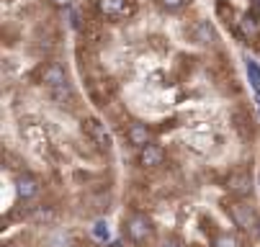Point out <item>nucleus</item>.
<instances>
[{
    "mask_svg": "<svg viewBox=\"0 0 260 247\" xmlns=\"http://www.w3.org/2000/svg\"><path fill=\"white\" fill-rule=\"evenodd\" d=\"M70 31L121 183L257 178L260 111L206 0H75Z\"/></svg>",
    "mask_w": 260,
    "mask_h": 247,
    "instance_id": "f257e3e1",
    "label": "nucleus"
},
{
    "mask_svg": "<svg viewBox=\"0 0 260 247\" xmlns=\"http://www.w3.org/2000/svg\"><path fill=\"white\" fill-rule=\"evenodd\" d=\"M119 198L121 155L78 80L70 13L47 0H6L3 232L101 227Z\"/></svg>",
    "mask_w": 260,
    "mask_h": 247,
    "instance_id": "f03ea898",
    "label": "nucleus"
},
{
    "mask_svg": "<svg viewBox=\"0 0 260 247\" xmlns=\"http://www.w3.org/2000/svg\"><path fill=\"white\" fill-rule=\"evenodd\" d=\"M114 219L124 247H260V191L232 178L121 186Z\"/></svg>",
    "mask_w": 260,
    "mask_h": 247,
    "instance_id": "7ed1b4c3",
    "label": "nucleus"
},
{
    "mask_svg": "<svg viewBox=\"0 0 260 247\" xmlns=\"http://www.w3.org/2000/svg\"><path fill=\"white\" fill-rule=\"evenodd\" d=\"M3 247H124L116 234L103 239L98 227L83 224H21L3 232Z\"/></svg>",
    "mask_w": 260,
    "mask_h": 247,
    "instance_id": "20e7f679",
    "label": "nucleus"
},
{
    "mask_svg": "<svg viewBox=\"0 0 260 247\" xmlns=\"http://www.w3.org/2000/svg\"><path fill=\"white\" fill-rule=\"evenodd\" d=\"M206 6L227 39L260 59V0H206Z\"/></svg>",
    "mask_w": 260,
    "mask_h": 247,
    "instance_id": "39448f33",
    "label": "nucleus"
},
{
    "mask_svg": "<svg viewBox=\"0 0 260 247\" xmlns=\"http://www.w3.org/2000/svg\"><path fill=\"white\" fill-rule=\"evenodd\" d=\"M257 191H260V150H257Z\"/></svg>",
    "mask_w": 260,
    "mask_h": 247,
    "instance_id": "423d86ee",
    "label": "nucleus"
}]
</instances>
